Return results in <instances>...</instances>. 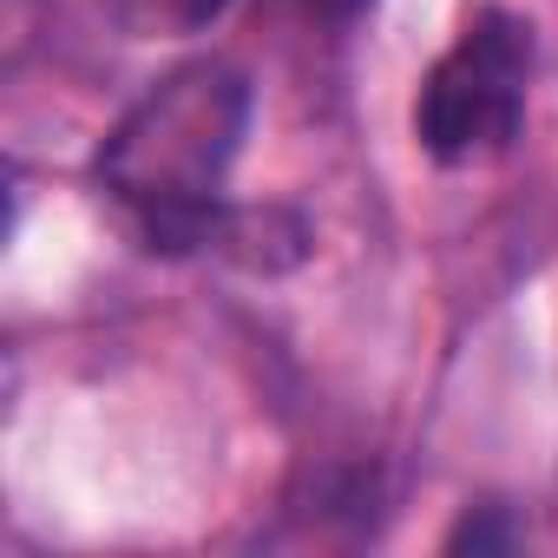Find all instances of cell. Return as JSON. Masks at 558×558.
Returning a JSON list of instances; mask_svg holds the SVG:
<instances>
[{"mask_svg": "<svg viewBox=\"0 0 558 558\" xmlns=\"http://www.w3.org/2000/svg\"><path fill=\"white\" fill-rule=\"evenodd\" d=\"M250 132V80L230 60L165 73L106 138L99 184L151 250H197L223 230V178Z\"/></svg>", "mask_w": 558, "mask_h": 558, "instance_id": "cell-1", "label": "cell"}, {"mask_svg": "<svg viewBox=\"0 0 558 558\" xmlns=\"http://www.w3.org/2000/svg\"><path fill=\"white\" fill-rule=\"evenodd\" d=\"M525 73H532V27L486 8L466 21L453 53L427 73L414 99V132L440 165H473L512 145L525 112Z\"/></svg>", "mask_w": 558, "mask_h": 558, "instance_id": "cell-2", "label": "cell"}, {"mask_svg": "<svg viewBox=\"0 0 558 558\" xmlns=\"http://www.w3.org/2000/svg\"><path fill=\"white\" fill-rule=\"evenodd\" d=\"M223 8L230 0H151V14L165 27H178V34H204L210 21H223Z\"/></svg>", "mask_w": 558, "mask_h": 558, "instance_id": "cell-3", "label": "cell"}, {"mask_svg": "<svg viewBox=\"0 0 558 558\" xmlns=\"http://www.w3.org/2000/svg\"><path fill=\"white\" fill-rule=\"evenodd\" d=\"M368 8H375V0H310V14H323V21H355Z\"/></svg>", "mask_w": 558, "mask_h": 558, "instance_id": "cell-4", "label": "cell"}]
</instances>
